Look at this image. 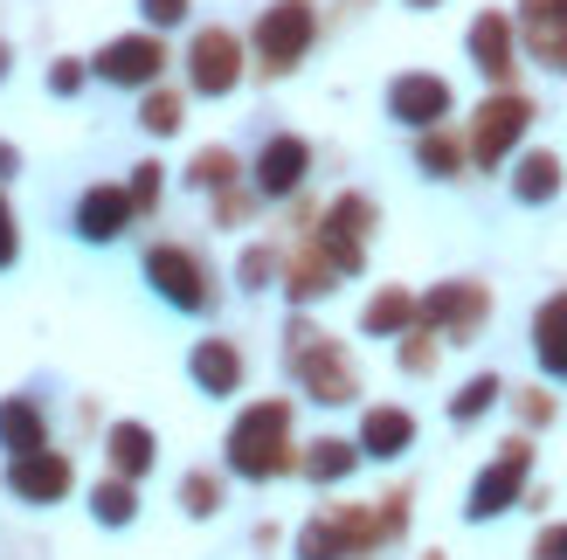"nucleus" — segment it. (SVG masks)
Segmentation results:
<instances>
[{
  "mask_svg": "<svg viewBox=\"0 0 567 560\" xmlns=\"http://www.w3.org/2000/svg\"><path fill=\"white\" fill-rule=\"evenodd\" d=\"M277 464H284V402H257L236 423V436H229V470H243V478H270Z\"/></svg>",
  "mask_w": 567,
  "mask_h": 560,
  "instance_id": "1",
  "label": "nucleus"
},
{
  "mask_svg": "<svg viewBox=\"0 0 567 560\" xmlns=\"http://www.w3.org/2000/svg\"><path fill=\"white\" fill-rule=\"evenodd\" d=\"M305 42H311V8H305V0H277V8L257 21V49H264V63H270V70L298 63Z\"/></svg>",
  "mask_w": 567,
  "mask_h": 560,
  "instance_id": "2",
  "label": "nucleus"
},
{
  "mask_svg": "<svg viewBox=\"0 0 567 560\" xmlns=\"http://www.w3.org/2000/svg\"><path fill=\"white\" fill-rule=\"evenodd\" d=\"M146 277L159 284V298H166V304H181V312H202V304H208L202 263H194L187 249H153V257H146Z\"/></svg>",
  "mask_w": 567,
  "mask_h": 560,
  "instance_id": "3",
  "label": "nucleus"
},
{
  "mask_svg": "<svg viewBox=\"0 0 567 560\" xmlns=\"http://www.w3.org/2000/svg\"><path fill=\"white\" fill-rule=\"evenodd\" d=\"M8 485H14V498H28V506H55V498L70 491V464L49 457V450H28V457L8 464Z\"/></svg>",
  "mask_w": 567,
  "mask_h": 560,
  "instance_id": "4",
  "label": "nucleus"
},
{
  "mask_svg": "<svg viewBox=\"0 0 567 560\" xmlns=\"http://www.w3.org/2000/svg\"><path fill=\"white\" fill-rule=\"evenodd\" d=\"M187 76H194V91H202V97H221L236 83V35L208 28V35L194 42V55H187Z\"/></svg>",
  "mask_w": 567,
  "mask_h": 560,
  "instance_id": "5",
  "label": "nucleus"
},
{
  "mask_svg": "<svg viewBox=\"0 0 567 560\" xmlns=\"http://www.w3.org/2000/svg\"><path fill=\"white\" fill-rule=\"evenodd\" d=\"M526 118H533V111L519 104V97H498V104H485V111H477V138H471V153L477 159H505V153H513V138L526 132Z\"/></svg>",
  "mask_w": 567,
  "mask_h": 560,
  "instance_id": "6",
  "label": "nucleus"
},
{
  "mask_svg": "<svg viewBox=\"0 0 567 560\" xmlns=\"http://www.w3.org/2000/svg\"><path fill=\"white\" fill-rule=\"evenodd\" d=\"M526 443H513V450H505L492 470H485V478H477V491H471V519H492V512H505V506H513V491L526 485Z\"/></svg>",
  "mask_w": 567,
  "mask_h": 560,
  "instance_id": "7",
  "label": "nucleus"
},
{
  "mask_svg": "<svg viewBox=\"0 0 567 560\" xmlns=\"http://www.w3.org/2000/svg\"><path fill=\"white\" fill-rule=\"evenodd\" d=\"M367 208L360 194H347L332 215H326V249H332V270H360V242H367Z\"/></svg>",
  "mask_w": 567,
  "mask_h": 560,
  "instance_id": "8",
  "label": "nucleus"
},
{
  "mask_svg": "<svg viewBox=\"0 0 567 560\" xmlns=\"http://www.w3.org/2000/svg\"><path fill=\"white\" fill-rule=\"evenodd\" d=\"M159 63H166V55H159L153 35H125V42H111V49L97 55V70H104L111 83H153Z\"/></svg>",
  "mask_w": 567,
  "mask_h": 560,
  "instance_id": "9",
  "label": "nucleus"
},
{
  "mask_svg": "<svg viewBox=\"0 0 567 560\" xmlns=\"http://www.w3.org/2000/svg\"><path fill=\"white\" fill-rule=\"evenodd\" d=\"M388 111H394L402 125H436L443 111H450V91H443L436 76H402V83L388 91Z\"/></svg>",
  "mask_w": 567,
  "mask_h": 560,
  "instance_id": "10",
  "label": "nucleus"
},
{
  "mask_svg": "<svg viewBox=\"0 0 567 560\" xmlns=\"http://www.w3.org/2000/svg\"><path fill=\"white\" fill-rule=\"evenodd\" d=\"M125 215H132V194H118V187H91L76 201V236H91V242H111L125 229Z\"/></svg>",
  "mask_w": 567,
  "mask_h": 560,
  "instance_id": "11",
  "label": "nucleus"
},
{
  "mask_svg": "<svg viewBox=\"0 0 567 560\" xmlns=\"http://www.w3.org/2000/svg\"><path fill=\"white\" fill-rule=\"evenodd\" d=\"M305 166H311L305 138H270L264 159H257V187H264V194H291V187L305 180Z\"/></svg>",
  "mask_w": 567,
  "mask_h": 560,
  "instance_id": "12",
  "label": "nucleus"
},
{
  "mask_svg": "<svg viewBox=\"0 0 567 560\" xmlns=\"http://www.w3.org/2000/svg\"><path fill=\"white\" fill-rule=\"evenodd\" d=\"M409 443H415V423H409L402 408H374V415H367V429H360V450L367 457H402Z\"/></svg>",
  "mask_w": 567,
  "mask_h": 560,
  "instance_id": "13",
  "label": "nucleus"
},
{
  "mask_svg": "<svg viewBox=\"0 0 567 560\" xmlns=\"http://www.w3.org/2000/svg\"><path fill=\"white\" fill-rule=\"evenodd\" d=\"M526 35H533V49H540L554 70H567V14L554 8V0H533L526 8Z\"/></svg>",
  "mask_w": 567,
  "mask_h": 560,
  "instance_id": "14",
  "label": "nucleus"
},
{
  "mask_svg": "<svg viewBox=\"0 0 567 560\" xmlns=\"http://www.w3.org/2000/svg\"><path fill=\"white\" fill-rule=\"evenodd\" d=\"M194 381H202L208 395H229V387L243 381V360H236V346H221V340L194 346Z\"/></svg>",
  "mask_w": 567,
  "mask_h": 560,
  "instance_id": "15",
  "label": "nucleus"
},
{
  "mask_svg": "<svg viewBox=\"0 0 567 560\" xmlns=\"http://www.w3.org/2000/svg\"><path fill=\"white\" fill-rule=\"evenodd\" d=\"M0 443H8L14 457L42 450V408L35 402H0Z\"/></svg>",
  "mask_w": 567,
  "mask_h": 560,
  "instance_id": "16",
  "label": "nucleus"
},
{
  "mask_svg": "<svg viewBox=\"0 0 567 560\" xmlns=\"http://www.w3.org/2000/svg\"><path fill=\"white\" fill-rule=\"evenodd\" d=\"M471 55H477V70H505V55H513V28H505L498 14H485V21H471Z\"/></svg>",
  "mask_w": 567,
  "mask_h": 560,
  "instance_id": "17",
  "label": "nucleus"
},
{
  "mask_svg": "<svg viewBox=\"0 0 567 560\" xmlns=\"http://www.w3.org/2000/svg\"><path fill=\"white\" fill-rule=\"evenodd\" d=\"M111 464H118L125 478H146V470H153V436L138 423H118V429H111Z\"/></svg>",
  "mask_w": 567,
  "mask_h": 560,
  "instance_id": "18",
  "label": "nucleus"
},
{
  "mask_svg": "<svg viewBox=\"0 0 567 560\" xmlns=\"http://www.w3.org/2000/svg\"><path fill=\"white\" fill-rule=\"evenodd\" d=\"M477 312H485V298H477L471 284H450V291H436L430 304H422V319H430V325H464Z\"/></svg>",
  "mask_w": 567,
  "mask_h": 560,
  "instance_id": "19",
  "label": "nucleus"
},
{
  "mask_svg": "<svg viewBox=\"0 0 567 560\" xmlns=\"http://www.w3.org/2000/svg\"><path fill=\"white\" fill-rule=\"evenodd\" d=\"M540 360L554 374H567V298H554L540 312Z\"/></svg>",
  "mask_w": 567,
  "mask_h": 560,
  "instance_id": "20",
  "label": "nucleus"
},
{
  "mask_svg": "<svg viewBox=\"0 0 567 560\" xmlns=\"http://www.w3.org/2000/svg\"><path fill=\"white\" fill-rule=\"evenodd\" d=\"M513 187H519V201H554V187H560V166H554L547 153H533V159L519 166V180H513Z\"/></svg>",
  "mask_w": 567,
  "mask_h": 560,
  "instance_id": "21",
  "label": "nucleus"
},
{
  "mask_svg": "<svg viewBox=\"0 0 567 560\" xmlns=\"http://www.w3.org/2000/svg\"><path fill=\"white\" fill-rule=\"evenodd\" d=\"M409 319H415V298L388 291V298H374V312H367V332H402Z\"/></svg>",
  "mask_w": 567,
  "mask_h": 560,
  "instance_id": "22",
  "label": "nucleus"
},
{
  "mask_svg": "<svg viewBox=\"0 0 567 560\" xmlns=\"http://www.w3.org/2000/svg\"><path fill=\"white\" fill-rule=\"evenodd\" d=\"M305 470L319 485H332V478H347V470H353V450H347V443H319V450L305 457Z\"/></svg>",
  "mask_w": 567,
  "mask_h": 560,
  "instance_id": "23",
  "label": "nucleus"
},
{
  "mask_svg": "<svg viewBox=\"0 0 567 560\" xmlns=\"http://www.w3.org/2000/svg\"><path fill=\"white\" fill-rule=\"evenodd\" d=\"M305 560H347V526H311V533L298 540Z\"/></svg>",
  "mask_w": 567,
  "mask_h": 560,
  "instance_id": "24",
  "label": "nucleus"
},
{
  "mask_svg": "<svg viewBox=\"0 0 567 560\" xmlns=\"http://www.w3.org/2000/svg\"><path fill=\"white\" fill-rule=\"evenodd\" d=\"M91 506H97V519H104V526H125V519H132V491H125V485H97Z\"/></svg>",
  "mask_w": 567,
  "mask_h": 560,
  "instance_id": "25",
  "label": "nucleus"
},
{
  "mask_svg": "<svg viewBox=\"0 0 567 560\" xmlns=\"http://www.w3.org/2000/svg\"><path fill=\"white\" fill-rule=\"evenodd\" d=\"M492 402H498V381H492V374H485V381H471L464 395H457V423H471V415H485Z\"/></svg>",
  "mask_w": 567,
  "mask_h": 560,
  "instance_id": "26",
  "label": "nucleus"
},
{
  "mask_svg": "<svg viewBox=\"0 0 567 560\" xmlns=\"http://www.w3.org/2000/svg\"><path fill=\"white\" fill-rule=\"evenodd\" d=\"M181 125V104L174 97H146V132H174Z\"/></svg>",
  "mask_w": 567,
  "mask_h": 560,
  "instance_id": "27",
  "label": "nucleus"
},
{
  "mask_svg": "<svg viewBox=\"0 0 567 560\" xmlns=\"http://www.w3.org/2000/svg\"><path fill=\"white\" fill-rule=\"evenodd\" d=\"M422 166H430V174H450V166H457V146H450V138H422Z\"/></svg>",
  "mask_w": 567,
  "mask_h": 560,
  "instance_id": "28",
  "label": "nucleus"
},
{
  "mask_svg": "<svg viewBox=\"0 0 567 560\" xmlns=\"http://www.w3.org/2000/svg\"><path fill=\"white\" fill-rule=\"evenodd\" d=\"M181 498H187V512H215V485H208V478H187Z\"/></svg>",
  "mask_w": 567,
  "mask_h": 560,
  "instance_id": "29",
  "label": "nucleus"
},
{
  "mask_svg": "<svg viewBox=\"0 0 567 560\" xmlns=\"http://www.w3.org/2000/svg\"><path fill=\"white\" fill-rule=\"evenodd\" d=\"M146 8V21H159V28H174L181 14H187V0H138Z\"/></svg>",
  "mask_w": 567,
  "mask_h": 560,
  "instance_id": "30",
  "label": "nucleus"
},
{
  "mask_svg": "<svg viewBox=\"0 0 567 560\" xmlns=\"http://www.w3.org/2000/svg\"><path fill=\"white\" fill-rule=\"evenodd\" d=\"M194 180L221 187V180H229V153H202V166H194Z\"/></svg>",
  "mask_w": 567,
  "mask_h": 560,
  "instance_id": "31",
  "label": "nucleus"
},
{
  "mask_svg": "<svg viewBox=\"0 0 567 560\" xmlns=\"http://www.w3.org/2000/svg\"><path fill=\"white\" fill-rule=\"evenodd\" d=\"M76 83H83V70H76V63H55V70H49V91H55V97H70Z\"/></svg>",
  "mask_w": 567,
  "mask_h": 560,
  "instance_id": "32",
  "label": "nucleus"
},
{
  "mask_svg": "<svg viewBox=\"0 0 567 560\" xmlns=\"http://www.w3.org/2000/svg\"><path fill=\"white\" fill-rule=\"evenodd\" d=\"M153 194H159V166H138V180H132V201H138V208H146V201H153Z\"/></svg>",
  "mask_w": 567,
  "mask_h": 560,
  "instance_id": "33",
  "label": "nucleus"
},
{
  "mask_svg": "<svg viewBox=\"0 0 567 560\" xmlns=\"http://www.w3.org/2000/svg\"><path fill=\"white\" fill-rule=\"evenodd\" d=\"M540 560H567V526H547L540 533Z\"/></svg>",
  "mask_w": 567,
  "mask_h": 560,
  "instance_id": "34",
  "label": "nucleus"
},
{
  "mask_svg": "<svg viewBox=\"0 0 567 560\" xmlns=\"http://www.w3.org/2000/svg\"><path fill=\"white\" fill-rule=\"evenodd\" d=\"M14 263V215H8V201H0V270Z\"/></svg>",
  "mask_w": 567,
  "mask_h": 560,
  "instance_id": "35",
  "label": "nucleus"
},
{
  "mask_svg": "<svg viewBox=\"0 0 567 560\" xmlns=\"http://www.w3.org/2000/svg\"><path fill=\"white\" fill-rule=\"evenodd\" d=\"M264 277H270V257H264V249H249V257H243V284H264Z\"/></svg>",
  "mask_w": 567,
  "mask_h": 560,
  "instance_id": "36",
  "label": "nucleus"
},
{
  "mask_svg": "<svg viewBox=\"0 0 567 560\" xmlns=\"http://www.w3.org/2000/svg\"><path fill=\"white\" fill-rule=\"evenodd\" d=\"M14 166H21V159H14V146H0V180H8V174H14Z\"/></svg>",
  "mask_w": 567,
  "mask_h": 560,
  "instance_id": "37",
  "label": "nucleus"
},
{
  "mask_svg": "<svg viewBox=\"0 0 567 560\" xmlns=\"http://www.w3.org/2000/svg\"><path fill=\"white\" fill-rule=\"evenodd\" d=\"M409 8H430V0H409Z\"/></svg>",
  "mask_w": 567,
  "mask_h": 560,
  "instance_id": "38",
  "label": "nucleus"
},
{
  "mask_svg": "<svg viewBox=\"0 0 567 560\" xmlns=\"http://www.w3.org/2000/svg\"><path fill=\"white\" fill-rule=\"evenodd\" d=\"M0 70H8V49H0Z\"/></svg>",
  "mask_w": 567,
  "mask_h": 560,
  "instance_id": "39",
  "label": "nucleus"
},
{
  "mask_svg": "<svg viewBox=\"0 0 567 560\" xmlns=\"http://www.w3.org/2000/svg\"><path fill=\"white\" fill-rule=\"evenodd\" d=\"M554 8H560V14H567V0H554Z\"/></svg>",
  "mask_w": 567,
  "mask_h": 560,
  "instance_id": "40",
  "label": "nucleus"
}]
</instances>
